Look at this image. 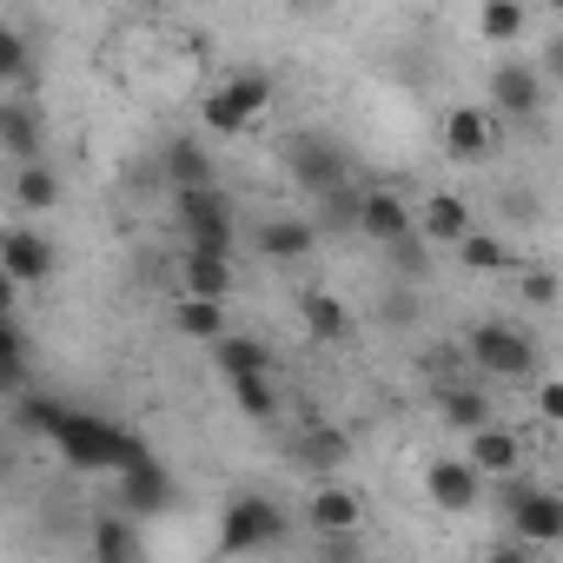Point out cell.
Instances as JSON below:
<instances>
[{"label":"cell","mask_w":563,"mask_h":563,"mask_svg":"<svg viewBox=\"0 0 563 563\" xmlns=\"http://www.w3.org/2000/svg\"><path fill=\"white\" fill-rule=\"evenodd\" d=\"M299 319H306V332H312L319 345H339V339L352 332V306H345L339 292H306V299H299Z\"/></svg>","instance_id":"20"},{"label":"cell","mask_w":563,"mask_h":563,"mask_svg":"<svg viewBox=\"0 0 563 563\" xmlns=\"http://www.w3.org/2000/svg\"><path fill=\"white\" fill-rule=\"evenodd\" d=\"M159 166H166L173 192H206V186H219V179H212V153H206L199 140H166Z\"/></svg>","instance_id":"18"},{"label":"cell","mask_w":563,"mask_h":563,"mask_svg":"<svg viewBox=\"0 0 563 563\" xmlns=\"http://www.w3.org/2000/svg\"><path fill=\"white\" fill-rule=\"evenodd\" d=\"M530 34V8H517V0H484L477 8V41L484 47H517Z\"/></svg>","instance_id":"21"},{"label":"cell","mask_w":563,"mask_h":563,"mask_svg":"<svg viewBox=\"0 0 563 563\" xmlns=\"http://www.w3.org/2000/svg\"><path fill=\"white\" fill-rule=\"evenodd\" d=\"M278 537H286V510L272 497H258V490H239L219 510V556H252V550H265Z\"/></svg>","instance_id":"3"},{"label":"cell","mask_w":563,"mask_h":563,"mask_svg":"<svg viewBox=\"0 0 563 563\" xmlns=\"http://www.w3.org/2000/svg\"><path fill=\"white\" fill-rule=\"evenodd\" d=\"M543 74H556V80H563V27H556V34H550V47H543Z\"/></svg>","instance_id":"36"},{"label":"cell","mask_w":563,"mask_h":563,"mask_svg":"<svg viewBox=\"0 0 563 563\" xmlns=\"http://www.w3.org/2000/svg\"><path fill=\"white\" fill-rule=\"evenodd\" d=\"M438 411H444L464 438H477L484 424H497V418H490V398H484L477 385H444V391H438Z\"/></svg>","instance_id":"24"},{"label":"cell","mask_w":563,"mask_h":563,"mask_svg":"<svg viewBox=\"0 0 563 563\" xmlns=\"http://www.w3.org/2000/svg\"><path fill=\"white\" fill-rule=\"evenodd\" d=\"M464 457H471V471H477V477H517V471H523V438H517V431H504V424H484V431L471 438V451H464Z\"/></svg>","instance_id":"15"},{"label":"cell","mask_w":563,"mask_h":563,"mask_svg":"<svg viewBox=\"0 0 563 563\" xmlns=\"http://www.w3.org/2000/svg\"><path fill=\"white\" fill-rule=\"evenodd\" d=\"M490 563H530V543H504V550H490Z\"/></svg>","instance_id":"37"},{"label":"cell","mask_w":563,"mask_h":563,"mask_svg":"<svg viewBox=\"0 0 563 563\" xmlns=\"http://www.w3.org/2000/svg\"><path fill=\"white\" fill-rule=\"evenodd\" d=\"M14 424L21 431H34V438H60V424H67V405L60 398H14Z\"/></svg>","instance_id":"27"},{"label":"cell","mask_w":563,"mask_h":563,"mask_svg":"<svg viewBox=\"0 0 563 563\" xmlns=\"http://www.w3.org/2000/svg\"><path fill=\"white\" fill-rule=\"evenodd\" d=\"M490 146H497V113L490 107H477V100L444 107V153L451 159L477 166V159H490Z\"/></svg>","instance_id":"11"},{"label":"cell","mask_w":563,"mask_h":563,"mask_svg":"<svg viewBox=\"0 0 563 563\" xmlns=\"http://www.w3.org/2000/svg\"><path fill=\"white\" fill-rule=\"evenodd\" d=\"M471 232H477V212H471L464 192H424V206H418V239L424 245H464Z\"/></svg>","instance_id":"12"},{"label":"cell","mask_w":563,"mask_h":563,"mask_svg":"<svg viewBox=\"0 0 563 563\" xmlns=\"http://www.w3.org/2000/svg\"><path fill=\"white\" fill-rule=\"evenodd\" d=\"M179 199V225H186V239L199 245V252H232V199L219 192V186H206V192H173Z\"/></svg>","instance_id":"7"},{"label":"cell","mask_w":563,"mask_h":563,"mask_svg":"<svg viewBox=\"0 0 563 563\" xmlns=\"http://www.w3.org/2000/svg\"><path fill=\"white\" fill-rule=\"evenodd\" d=\"M179 286H186V299H219V306H225V292H232V258L192 245L186 265H179Z\"/></svg>","instance_id":"16"},{"label":"cell","mask_w":563,"mask_h":563,"mask_svg":"<svg viewBox=\"0 0 563 563\" xmlns=\"http://www.w3.org/2000/svg\"><path fill=\"white\" fill-rule=\"evenodd\" d=\"M265 107H272V74H232V80H219V87L206 93L199 120H206V133L232 140V133H245Z\"/></svg>","instance_id":"4"},{"label":"cell","mask_w":563,"mask_h":563,"mask_svg":"<svg viewBox=\"0 0 563 563\" xmlns=\"http://www.w3.org/2000/svg\"><path fill=\"white\" fill-rule=\"evenodd\" d=\"M0 146H8L14 166H41V159H47V153H41V120H34L27 100H8V107H0Z\"/></svg>","instance_id":"17"},{"label":"cell","mask_w":563,"mask_h":563,"mask_svg":"<svg viewBox=\"0 0 563 563\" xmlns=\"http://www.w3.org/2000/svg\"><path fill=\"white\" fill-rule=\"evenodd\" d=\"M120 484H126V504H133V510H166V504H173V484H166L159 464H140V471H126Z\"/></svg>","instance_id":"28"},{"label":"cell","mask_w":563,"mask_h":563,"mask_svg":"<svg viewBox=\"0 0 563 563\" xmlns=\"http://www.w3.org/2000/svg\"><path fill=\"white\" fill-rule=\"evenodd\" d=\"M358 523H365V497H358L352 484H319V490L306 497V530H319L325 543L358 537Z\"/></svg>","instance_id":"10"},{"label":"cell","mask_w":563,"mask_h":563,"mask_svg":"<svg viewBox=\"0 0 563 563\" xmlns=\"http://www.w3.org/2000/svg\"><path fill=\"white\" fill-rule=\"evenodd\" d=\"M232 398H239V411H245V418H258V424H272V418H278V391H272V378H239V385H232Z\"/></svg>","instance_id":"31"},{"label":"cell","mask_w":563,"mask_h":563,"mask_svg":"<svg viewBox=\"0 0 563 563\" xmlns=\"http://www.w3.org/2000/svg\"><path fill=\"white\" fill-rule=\"evenodd\" d=\"M352 225L372 245H405V239H418V206L398 186H365L358 206H352Z\"/></svg>","instance_id":"6"},{"label":"cell","mask_w":563,"mask_h":563,"mask_svg":"<svg viewBox=\"0 0 563 563\" xmlns=\"http://www.w3.org/2000/svg\"><path fill=\"white\" fill-rule=\"evenodd\" d=\"M312 245H319V225L299 219V212H278V219L258 225V252L272 265H299V258H312Z\"/></svg>","instance_id":"14"},{"label":"cell","mask_w":563,"mask_h":563,"mask_svg":"<svg viewBox=\"0 0 563 563\" xmlns=\"http://www.w3.org/2000/svg\"><path fill=\"white\" fill-rule=\"evenodd\" d=\"M27 74V41L21 27H0V80H21Z\"/></svg>","instance_id":"33"},{"label":"cell","mask_w":563,"mask_h":563,"mask_svg":"<svg viewBox=\"0 0 563 563\" xmlns=\"http://www.w3.org/2000/svg\"><path fill=\"white\" fill-rule=\"evenodd\" d=\"M0 265H8V286L27 292V286H41V278H54L60 252H54L47 232H34V225H8V239H0Z\"/></svg>","instance_id":"8"},{"label":"cell","mask_w":563,"mask_h":563,"mask_svg":"<svg viewBox=\"0 0 563 563\" xmlns=\"http://www.w3.org/2000/svg\"><path fill=\"white\" fill-rule=\"evenodd\" d=\"M292 173H299L306 186H319V192H332L345 166H339V153H332V146H299V159H292Z\"/></svg>","instance_id":"30"},{"label":"cell","mask_w":563,"mask_h":563,"mask_svg":"<svg viewBox=\"0 0 563 563\" xmlns=\"http://www.w3.org/2000/svg\"><path fill=\"white\" fill-rule=\"evenodd\" d=\"M212 372L225 378V385H239V378H272V352L258 345V339H219L212 345Z\"/></svg>","instance_id":"19"},{"label":"cell","mask_w":563,"mask_h":563,"mask_svg":"<svg viewBox=\"0 0 563 563\" xmlns=\"http://www.w3.org/2000/svg\"><path fill=\"white\" fill-rule=\"evenodd\" d=\"M54 451H60L67 464H80V471H107V477H126V471L153 464V457H146V444H140L126 424L87 418V411H67V424H60Z\"/></svg>","instance_id":"1"},{"label":"cell","mask_w":563,"mask_h":563,"mask_svg":"<svg viewBox=\"0 0 563 563\" xmlns=\"http://www.w3.org/2000/svg\"><path fill=\"white\" fill-rule=\"evenodd\" d=\"M345 451H352V444H345V431H332V424H312V431L299 438V457H306L312 471H339Z\"/></svg>","instance_id":"29"},{"label":"cell","mask_w":563,"mask_h":563,"mask_svg":"<svg viewBox=\"0 0 563 563\" xmlns=\"http://www.w3.org/2000/svg\"><path fill=\"white\" fill-rule=\"evenodd\" d=\"M93 563H140V530L126 517H100L93 523Z\"/></svg>","instance_id":"25"},{"label":"cell","mask_w":563,"mask_h":563,"mask_svg":"<svg viewBox=\"0 0 563 563\" xmlns=\"http://www.w3.org/2000/svg\"><path fill=\"white\" fill-rule=\"evenodd\" d=\"M457 258H464L477 278H497V272H510V245H504L497 232H484V225H477V232L457 245Z\"/></svg>","instance_id":"26"},{"label":"cell","mask_w":563,"mask_h":563,"mask_svg":"<svg viewBox=\"0 0 563 563\" xmlns=\"http://www.w3.org/2000/svg\"><path fill=\"white\" fill-rule=\"evenodd\" d=\"M510 530L517 543H563V497L556 490H517L510 497Z\"/></svg>","instance_id":"13"},{"label":"cell","mask_w":563,"mask_h":563,"mask_svg":"<svg viewBox=\"0 0 563 563\" xmlns=\"http://www.w3.org/2000/svg\"><path fill=\"white\" fill-rule=\"evenodd\" d=\"M424 497H431L444 517H471L477 497H484V477L471 471V457H431V464H424Z\"/></svg>","instance_id":"9"},{"label":"cell","mask_w":563,"mask_h":563,"mask_svg":"<svg viewBox=\"0 0 563 563\" xmlns=\"http://www.w3.org/2000/svg\"><path fill=\"white\" fill-rule=\"evenodd\" d=\"M484 107H490L497 120H530V113H543V60H523V54L497 60V67H490V87H484Z\"/></svg>","instance_id":"5"},{"label":"cell","mask_w":563,"mask_h":563,"mask_svg":"<svg viewBox=\"0 0 563 563\" xmlns=\"http://www.w3.org/2000/svg\"><path fill=\"white\" fill-rule=\"evenodd\" d=\"M537 418L563 424V378H537Z\"/></svg>","instance_id":"34"},{"label":"cell","mask_w":563,"mask_h":563,"mask_svg":"<svg viewBox=\"0 0 563 563\" xmlns=\"http://www.w3.org/2000/svg\"><path fill=\"white\" fill-rule=\"evenodd\" d=\"M464 358H471V372H484V378H504V385H523V378H537V345H530L517 325H504V319H484V325L464 339Z\"/></svg>","instance_id":"2"},{"label":"cell","mask_w":563,"mask_h":563,"mask_svg":"<svg viewBox=\"0 0 563 563\" xmlns=\"http://www.w3.org/2000/svg\"><path fill=\"white\" fill-rule=\"evenodd\" d=\"M8 192H14L21 212H54V206H60V173H54L47 159H41V166H14V186H8Z\"/></svg>","instance_id":"23"},{"label":"cell","mask_w":563,"mask_h":563,"mask_svg":"<svg viewBox=\"0 0 563 563\" xmlns=\"http://www.w3.org/2000/svg\"><path fill=\"white\" fill-rule=\"evenodd\" d=\"M0 378H8L14 391L27 385V339H21V319H8V332H0Z\"/></svg>","instance_id":"32"},{"label":"cell","mask_w":563,"mask_h":563,"mask_svg":"<svg viewBox=\"0 0 563 563\" xmlns=\"http://www.w3.org/2000/svg\"><path fill=\"white\" fill-rule=\"evenodd\" d=\"M173 332H179V339H199V345L232 339V332H225V306H219V299H179V306H173Z\"/></svg>","instance_id":"22"},{"label":"cell","mask_w":563,"mask_h":563,"mask_svg":"<svg viewBox=\"0 0 563 563\" xmlns=\"http://www.w3.org/2000/svg\"><path fill=\"white\" fill-rule=\"evenodd\" d=\"M523 299L530 306H556V278L550 272H523Z\"/></svg>","instance_id":"35"}]
</instances>
